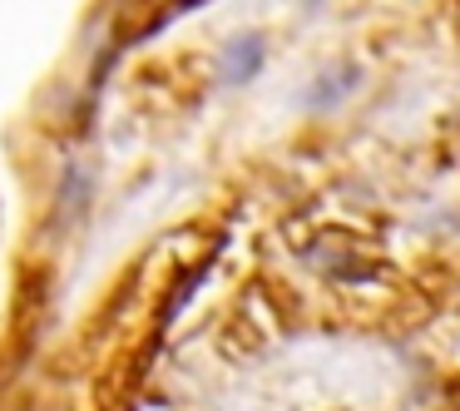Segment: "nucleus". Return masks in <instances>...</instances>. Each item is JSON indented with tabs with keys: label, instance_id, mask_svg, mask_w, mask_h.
<instances>
[{
	"label": "nucleus",
	"instance_id": "nucleus-1",
	"mask_svg": "<svg viewBox=\"0 0 460 411\" xmlns=\"http://www.w3.org/2000/svg\"><path fill=\"white\" fill-rule=\"evenodd\" d=\"M262 65V35H238V40H228V50H223L218 70H223V85H243L252 80Z\"/></svg>",
	"mask_w": 460,
	"mask_h": 411
}]
</instances>
